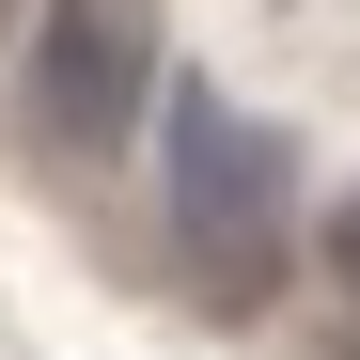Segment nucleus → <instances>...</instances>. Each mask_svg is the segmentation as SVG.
I'll use <instances>...</instances> for the list:
<instances>
[{
  "instance_id": "obj_1",
  "label": "nucleus",
  "mask_w": 360,
  "mask_h": 360,
  "mask_svg": "<svg viewBox=\"0 0 360 360\" xmlns=\"http://www.w3.org/2000/svg\"><path fill=\"white\" fill-rule=\"evenodd\" d=\"M157 172H172V235H188V266H204L219 297H251V282H266V251H282L297 157H282L235 94L172 79V110H157Z\"/></svg>"
},
{
  "instance_id": "obj_2",
  "label": "nucleus",
  "mask_w": 360,
  "mask_h": 360,
  "mask_svg": "<svg viewBox=\"0 0 360 360\" xmlns=\"http://www.w3.org/2000/svg\"><path fill=\"white\" fill-rule=\"evenodd\" d=\"M157 110V0H47L32 32V126L63 157H110Z\"/></svg>"
},
{
  "instance_id": "obj_3",
  "label": "nucleus",
  "mask_w": 360,
  "mask_h": 360,
  "mask_svg": "<svg viewBox=\"0 0 360 360\" xmlns=\"http://www.w3.org/2000/svg\"><path fill=\"white\" fill-rule=\"evenodd\" d=\"M329 266H345V297H360V204H345V219H329Z\"/></svg>"
}]
</instances>
